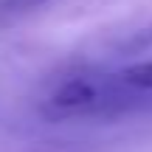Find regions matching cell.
<instances>
[{"label":"cell","mask_w":152,"mask_h":152,"mask_svg":"<svg viewBox=\"0 0 152 152\" xmlns=\"http://www.w3.org/2000/svg\"><path fill=\"white\" fill-rule=\"evenodd\" d=\"M110 99H118V93L113 90V85L90 79V76H73V79L62 82L54 90L51 104H54L59 113H87V110L104 107Z\"/></svg>","instance_id":"cell-1"},{"label":"cell","mask_w":152,"mask_h":152,"mask_svg":"<svg viewBox=\"0 0 152 152\" xmlns=\"http://www.w3.org/2000/svg\"><path fill=\"white\" fill-rule=\"evenodd\" d=\"M118 82L132 90H152V62H135L118 73Z\"/></svg>","instance_id":"cell-2"},{"label":"cell","mask_w":152,"mask_h":152,"mask_svg":"<svg viewBox=\"0 0 152 152\" xmlns=\"http://www.w3.org/2000/svg\"><path fill=\"white\" fill-rule=\"evenodd\" d=\"M147 48H152V26L135 31V34L124 42V51H130V54H144Z\"/></svg>","instance_id":"cell-3"},{"label":"cell","mask_w":152,"mask_h":152,"mask_svg":"<svg viewBox=\"0 0 152 152\" xmlns=\"http://www.w3.org/2000/svg\"><path fill=\"white\" fill-rule=\"evenodd\" d=\"M48 0H0V11H6V14H23V11L39 9Z\"/></svg>","instance_id":"cell-4"}]
</instances>
